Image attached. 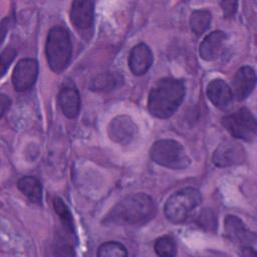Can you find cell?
I'll return each mask as SVG.
<instances>
[{
  "mask_svg": "<svg viewBox=\"0 0 257 257\" xmlns=\"http://www.w3.org/2000/svg\"><path fill=\"white\" fill-rule=\"evenodd\" d=\"M211 23V13L208 10H195L190 17V25L192 31L196 35H202Z\"/></svg>",
  "mask_w": 257,
  "mask_h": 257,
  "instance_id": "cell-19",
  "label": "cell"
},
{
  "mask_svg": "<svg viewBox=\"0 0 257 257\" xmlns=\"http://www.w3.org/2000/svg\"><path fill=\"white\" fill-rule=\"evenodd\" d=\"M157 213L155 201L145 193L132 194L120 200L105 216L103 222L117 226L143 225Z\"/></svg>",
  "mask_w": 257,
  "mask_h": 257,
  "instance_id": "cell-1",
  "label": "cell"
},
{
  "mask_svg": "<svg viewBox=\"0 0 257 257\" xmlns=\"http://www.w3.org/2000/svg\"><path fill=\"white\" fill-rule=\"evenodd\" d=\"M185 96L183 80L166 77L152 88L148 98L149 111L156 117L168 118L179 108Z\"/></svg>",
  "mask_w": 257,
  "mask_h": 257,
  "instance_id": "cell-2",
  "label": "cell"
},
{
  "mask_svg": "<svg viewBox=\"0 0 257 257\" xmlns=\"http://www.w3.org/2000/svg\"><path fill=\"white\" fill-rule=\"evenodd\" d=\"M137 132V126L131 117L119 115L113 118L108 126L110 139L118 144L124 145L132 141Z\"/></svg>",
  "mask_w": 257,
  "mask_h": 257,
  "instance_id": "cell-13",
  "label": "cell"
},
{
  "mask_svg": "<svg viewBox=\"0 0 257 257\" xmlns=\"http://www.w3.org/2000/svg\"><path fill=\"white\" fill-rule=\"evenodd\" d=\"M222 124L234 138L251 141L256 137V119L246 107L225 115L222 118Z\"/></svg>",
  "mask_w": 257,
  "mask_h": 257,
  "instance_id": "cell-6",
  "label": "cell"
},
{
  "mask_svg": "<svg viewBox=\"0 0 257 257\" xmlns=\"http://www.w3.org/2000/svg\"><path fill=\"white\" fill-rule=\"evenodd\" d=\"M17 187L20 192L25 195L28 200L34 204L40 205L42 201V188L40 182L31 176L21 178L18 183Z\"/></svg>",
  "mask_w": 257,
  "mask_h": 257,
  "instance_id": "cell-17",
  "label": "cell"
},
{
  "mask_svg": "<svg viewBox=\"0 0 257 257\" xmlns=\"http://www.w3.org/2000/svg\"><path fill=\"white\" fill-rule=\"evenodd\" d=\"M58 104L65 116L74 118L80 109V96L78 90L72 85H64L58 93Z\"/></svg>",
  "mask_w": 257,
  "mask_h": 257,
  "instance_id": "cell-16",
  "label": "cell"
},
{
  "mask_svg": "<svg viewBox=\"0 0 257 257\" xmlns=\"http://www.w3.org/2000/svg\"><path fill=\"white\" fill-rule=\"evenodd\" d=\"M93 2L74 1L71 4L70 19L75 27L84 30L91 27L93 23Z\"/></svg>",
  "mask_w": 257,
  "mask_h": 257,
  "instance_id": "cell-15",
  "label": "cell"
},
{
  "mask_svg": "<svg viewBox=\"0 0 257 257\" xmlns=\"http://www.w3.org/2000/svg\"><path fill=\"white\" fill-rule=\"evenodd\" d=\"M154 248L159 256H175L177 253L175 240L170 236H163L157 239Z\"/></svg>",
  "mask_w": 257,
  "mask_h": 257,
  "instance_id": "cell-22",
  "label": "cell"
},
{
  "mask_svg": "<svg viewBox=\"0 0 257 257\" xmlns=\"http://www.w3.org/2000/svg\"><path fill=\"white\" fill-rule=\"evenodd\" d=\"M97 255L99 257H124L127 255V251L121 243L109 241L99 246Z\"/></svg>",
  "mask_w": 257,
  "mask_h": 257,
  "instance_id": "cell-21",
  "label": "cell"
},
{
  "mask_svg": "<svg viewBox=\"0 0 257 257\" xmlns=\"http://www.w3.org/2000/svg\"><path fill=\"white\" fill-rule=\"evenodd\" d=\"M225 236L241 247L251 246L255 242V234L251 232L241 219L234 215L226 216L224 220Z\"/></svg>",
  "mask_w": 257,
  "mask_h": 257,
  "instance_id": "cell-8",
  "label": "cell"
},
{
  "mask_svg": "<svg viewBox=\"0 0 257 257\" xmlns=\"http://www.w3.org/2000/svg\"><path fill=\"white\" fill-rule=\"evenodd\" d=\"M207 96L210 101L220 109L230 106L233 99V92L230 86L220 78L213 79L207 85Z\"/></svg>",
  "mask_w": 257,
  "mask_h": 257,
  "instance_id": "cell-14",
  "label": "cell"
},
{
  "mask_svg": "<svg viewBox=\"0 0 257 257\" xmlns=\"http://www.w3.org/2000/svg\"><path fill=\"white\" fill-rule=\"evenodd\" d=\"M121 77L115 72H104L92 79L90 87L95 91H109L119 85Z\"/></svg>",
  "mask_w": 257,
  "mask_h": 257,
  "instance_id": "cell-18",
  "label": "cell"
},
{
  "mask_svg": "<svg viewBox=\"0 0 257 257\" xmlns=\"http://www.w3.org/2000/svg\"><path fill=\"white\" fill-rule=\"evenodd\" d=\"M153 64V53L145 43L134 46L128 55V66L135 75L145 74Z\"/></svg>",
  "mask_w": 257,
  "mask_h": 257,
  "instance_id": "cell-12",
  "label": "cell"
},
{
  "mask_svg": "<svg viewBox=\"0 0 257 257\" xmlns=\"http://www.w3.org/2000/svg\"><path fill=\"white\" fill-rule=\"evenodd\" d=\"M0 103H1V116H3L4 113L9 109V107L11 105V100L7 95L1 94Z\"/></svg>",
  "mask_w": 257,
  "mask_h": 257,
  "instance_id": "cell-27",
  "label": "cell"
},
{
  "mask_svg": "<svg viewBox=\"0 0 257 257\" xmlns=\"http://www.w3.org/2000/svg\"><path fill=\"white\" fill-rule=\"evenodd\" d=\"M72 46L68 31L61 26L52 27L47 34L45 54L49 67L55 73L62 72L71 58Z\"/></svg>",
  "mask_w": 257,
  "mask_h": 257,
  "instance_id": "cell-3",
  "label": "cell"
},
{
  "mask_svg": "<svg viewBox=\"0 0 257 257\" xmlns=\"http://www.w3.org/2000/svg\"><path fill=\"white\" fill-rule=\"evenodd\" d=\"M53 208L55 213L58 215L61 224L63 225L64 229L68 231L71 235L74 234V224L73 219L70 211L68 210L67 206L63 203V201L59 198H55L53 200Z\"/></svg>",
  "mask_w": 257,
  "mask_h": 257,
  "instance_id": "cell-20",
  "label": "cell"
},
{
  "mask_svg": "<svg viewBox=\"0 0 257 257\" xmlns=\"http://www.w3.org/2000/svg\"><path fill=\"white\" fill-rule=\"evenodd\" d=\"M227 40V34L221 30H216L208 34L200 44V56L206 61L217 59L222 53Z\"/></svg>",
  "mask_w": 257,
  "mask_h": 257,
  "instance_id": "cell-11",
  "label": "cell"
},
{
  "mask_svg": "<svg viewBox=\"0 0 257 257\" xmlns=\"http://www.w3.org/2000/svg\"><path fill=\"white\" fill-rule=\"evenodd\" d=\"M150 155L156 164L169 169L182 170L190 165V158L184 147L174 140L157 141L152 146Z\"/></svg>",
  "mask_w": 257,
  "mask_h": 257,
  "instance_id": "cell-5",
  "label": "cell"
},
{
  "mask_svg": "<svg viewBox=\"0 0 257 257\" xmlns=\"http://www.w3.org/2000/svg\"><path fill=\"white\" fill-rule=\"evenodd\" d=\"M220 5L223 9L224 17L230 18V17H233L234 14L236 13L238 3L236 1H222Z\"/></svg>",
  "mask_w": 257,
  "mask_h": 257,
  "instance_id": "cell-26",
  "label": "cell"
},
{
  "mask_svg": "<svg viewBox=\"0 0 257 257\" xmlns=\"http://www.w3.org/2000/svg\"><path fill=\"white\" fill-rule=\"evenodd\" d=\"M54 254L56 255H72V246L69 243V241L63 236L58 235L55 240V247H54Z\"/></svg>",
  "mask_w": 257,
  "mask_h": 257,
  "instance_id": "cell-24",
  "label": "cell"
},
{
  "mask_svg": "<svg viewBox=\"0 0 257 257\" xmlns=\"http://www.w3.org/2000/svg\"><path fill=\"white\" fill-rule=\"evenodd\" d=\"M16 51L11 47H6L1 53V72L4 75L6 69L10 65L11 61L14 59Z\"/></svg>",
  "mask_w": 257,
  "mask_h": 257,
  "instance_id": "cell-25",
  "label": "cell"
},
{
  "mask_svg": "<svg viewBox=\"0 0 257 257\" xmlns=\"http://www.w3.org/2000/svg\"><path fill=\"white\" fill-rule=\"evenodd\" d=\"M198 224L207 230H214L217 226L215 214L211 210H204L198 218Z\"/></svg>",
  "mask_w": 257,
  "mask_h": 257,
  "instance_id": "cell-23",
  "label": "cell"
},
{
  "mask_svg": "<svg viewBox=\"0 0 257 257\" xmlns=\"http://www.w3.org/2000/svg\"><path fill=\"white\" fill-rule=\"evenodd\" d=\"M245 152L242 146L236 142L227 141L221 144L213 155V163L217 167H229L242 163Z\"/></svg>",
  "mask_w": 257,
  "mask_h": 257,
  "instance_id": "cell-9",
  "label": "cell"
},
{
  "mask_svg": "<svg viewBox=\"0 0 257 257\" xmlns=\"http://www.w3.org/2000/svg\"><path fill=\"white\" fill-rule=\"evenodd\" d=\"M202 201L200 192L192 187L175 192L165 204V215L172 223L184 222Z\"/></svg>",
  "mask_w": 257,
  "mask_h": 257,
  "instance_id": "cell-4",
  "label": "cell"
},
{
  "mask_svg": "<svg viewBox=\"0 0 257 257\" xmlns=\"http://www.w3.org/2000/svg\"><path fill=\"white\" fill-rule=\"evenodd\" d=\"M38 75V63L33 58L19 60L12 72V83L17 91H26L31 88Z\"/></svg>",
  "mask_w": 257,
  "mask_h": 257,
  "instance_id": "cell-7",
  "label": "cell"
},
{
  "mask_svg": "<svg viewBox=\"0 0 257 257\" xmlns=\"http://www.w3.org/2000/svg\"><path fill=\"white\" fill-rule=\"evenodd\" d=\"M256 83L255 71L250 66L241 67L232 81V92L238 100H243L253 91Z\"/></svg>",
  "mask_w": 257,
  "mask_h": 257,
  "instance_id": "cell-10",
  "label": "cell"
}]
</instances>
